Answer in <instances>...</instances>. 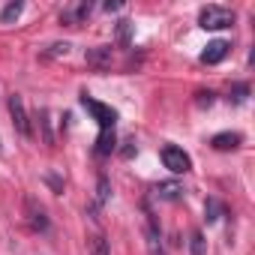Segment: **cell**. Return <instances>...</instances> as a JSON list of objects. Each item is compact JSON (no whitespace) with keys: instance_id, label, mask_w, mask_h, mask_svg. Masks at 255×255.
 I'll return each mask as SVG.
<instances>
[{"instance_id":"obj_24","label":"cell","mask_w":255,"mask_h":255,"mask_svg":"<svg viewBox=\"0 0 255 255\" xmlns=\"http://www.w3.org/2000/svg\"><path fill=\"white\" fill-rule=\"evenodd\" d=\"M132 144H135V141H126V147H123V156H132V150H135Z\"/></svg>"},{"instance_id":"obj_20","label":"cell","mask_w":255,"mask_h":255,"mask_svg":"<svg viewBox=\"0 0 255 255\" xmlns=\"http://www.w3.org/2000/svg\"><path fill=\"white\" fill-rule=\"evenodd\" d=\"M249 96V84H234L231 87V102H243Z\"/></svg>"},{"instance_id":"obj_11","label":"cell","mask_w":255,"mask_h":255,"mask_svg":"<svg viewBox=\"0 0 255 255\" xmlns=\"http://www.w3.org/2000/svg\"><path fill=\"white\" fill-rule=\"evenodd\" d=\"M114 144H117L114 129H102V132H99V138H96V156H108V153L114 150Z\"/></svg>"},{"instance_id":"obj_12","label":"cell","mask_w":255,"mask_h":255,"mask_svg":"<svg viewBox=\"0 0 255 255\" xmlns=\"http://www.w3.org/2000/svg\"><path fill=\"white\" fill-rule=\"evenodd\" d=\"M87 249H90V255H111L108 240H105V234H99V231L87 237Z\"/></svg>"},{"instance_id":"obj_10","label":"cell","mask_w":255,"mask_h":255,"mask_svg":"<svg viewBox=\"0 0 255 255\" xmlns=\"http://www.w3.org/2000/svg\"><path fill=\"white\" fill-rule=\"evenodd\" d=\"M216 150H234L237 144H240V132H219V135H213V141H210Z\"/></svg>"},{"instance_id":"obj_4","label":"cell","mask_w":255,"mask_h":255,"mask_svg":"<svg viewBox=\"0 0 255 255\" xmlns=\"http://www.w3.org/2000/svg\"><path fill=\"white\" fill-rule=\"evenodd\" d=\"M9 114H12V126H15V132L30 138V120H27V111H24V99L18 93L9 96Z\"/></svg>"},{"instance_id":"obj_21","label":"cell","mask_w":255,"mask_h":255,"mask_svg":"<svg viewBox=\"0 0 255 255\" xmlns=\"http://www.w3.org/2000/svg\"><path fill=\"white\" fill-rule=\"evenodd\" d=\"M69 51V42H54V45H48V54H66Z\"/></svg>"},{"instance_id":"obj_5","label":"cell","mask_w":255,"mask_h":255,"mask_svg":"<svg viewBox=\"0 0 255 255\" xmlns=\"http://www.w3.org/2000/svg\"><path fill=\"white\" fill-rule=\"evenodd\" d=\"M93 12V6L87 3V0H78V3H72V6H66L63 12H60V24H69V27H78V24H84L87 21V15Z\"/></svg>"},{"instance_id":"obj_19","label":"cell","mask_w":255,"mask_h":255,"mask_svg":"<svg viewBox=\"0 0 255 255\" xmlns=\"http://www.w3.org/2000/svg\"><path fill=\"white\" fill-rule=\"evenodd\" d=\"M108 192H111V186H108V177L102 174V177H99V186H96V204H93V207H102V204L108 201Z\"/></svg>"},{"instance_id":"obj_9","label":"cell","mask_w":255,"mask_h":255,"mask_svg":"<svg viewBox=\"0 0 255 255\" xmlns=\"http://www.w3.org/2000/svg\"><path fill=\"white\" fill-rule=\"evenodd\" d=\"M27 219H30V228H33V231H45V228H48V219H45L42 207H36L33 198H27Z\"/></svg>"},{"instance_id":"obj_23","label":"cell","mask_w":255,"mask_h":255,"mask_svg":"<svg viewBox=\"0 0 255 255\" xmlns=\"http://www.w3.org/2000/svg\"><path fill=\"white\" fill-rule=\"evenodd\" d=\"M114 9H120V3H117V0H108V3H105V12H114Z\"/></svg>"},{"instance_id":"obj_17","label":"cell","mask_w":255,"mask_h":255,"mask_svg":"<svg viewBox=\"0 0 255 255\" xmlns=\"http://www.w3.org/2000/svg\"><path fill=\"white\" fill-rule=\"evenodd\" d=\"M189 252H192V255H207V240H204L201 231H192V237H189Z\"/></svg>"},{"instance_id":"obj_2","label":"cell","mask_w":255,"mask_h":255,"mask_svg":"<svg viewBox=\"0 0 255 255\" xmlns=\"http://www.w3.org/2000/svg\"><path fill=\"white\" fill-rule=\"evenodd\" d=\"M81 105L90 111V117L102 126V129H114V123H117V111L111 108V105H102V102H96L90 93H81Z\"/></svg>"},{"instance_id":"obj_13","label":"cell","mask_w":255,"mask_h":255,"mask_svg":"<svg viewBox=\"0 0 255 255\" xmlns=\"http://www.w3.org/2000/svg\"><path fill=\"white\" fill-rule=\"evenodd\" d=\"M180 192H183V189H180V183H174V180L156 186V195H159L162 201H174V198H180Z\"/></svg>"},{"instance_id":"obj_14","label":"cell","mask_w":255,"mask_h":255,"mask_svg":"<svg viewBox=\"0 0 255 255\" xmlns=\"http://www.w3.org/2000/svg\"><path fill=\"white\" fill-rule=\"evenodd\" d=\"M222 213H225L222 201H219V198H207V204H204V219H207V222H219Z\"/></svg>"},{"instance_id":"obj_7","label":"cell","mask_w":255,"mask_h":255,"mask_svg":"<svg viewBox=\"0 0 255 255\" xmlns=\"http://www.w3.org/2000/svg\"><path fill=\"white\" fill-rule=\"evenodd\" d=\"M87 63L96 66V69H105L111 63V45H96V48H87Z\"/></svg>"},{"instance_id":"obj_3","label":"cell","mask_w":255,"mask_h":255,"mask_svg":"<svg viewBox=\"0 0 255 255\" xmlns=\"http://www.w3.org/2000/svg\"><path fill=\"white\" fill-rule=\"evenodd\" d=\"M162 165H165L168 171H174V174H186V171L192 168V159H189L186 150H180V147H174V144H165V147H162Z\"/></svg>"},{"instance_id":"obj_8","label":"cell","mask_w":255,"mask_h":255,"mask_svg":"<svg viewBox=\"0 0 255 255\" xmlns=\"http://www.w3.org/2000/svg\"><path fill=\"white\" fill-rule=\"evenodd\" d=\"M147 255H165L162 252V243H159V228H156V222H153V216L147 213Z\"/></svg>"},{"instance_id":"obj_22","label":"cell","mask_w":255,"mask_h":255,"mask_svg":"<svg viewBox=\"0 0 255 255\" xmlns=\"http://www.w3.org/2000/svg\"><path fill=\"white\" fill-rule=\"evenodd\" d=\"M198 102H201V105H204V102L210 105V102H213V93H210V90H207V93H198Z\"/></svg>"},{"instance_id":"obj_6","label":"cell","mask_w":255,"mask_h":255,"mask_svg":"<svg viewBox=\"0 0 255 255\" xmlns=\"http://www.w3.org/2000/svg\"><path fill=\"white\" fill-rule=\"evenodd\" d=\"M228 48H231V45H228L225 39H213V42L201 51V60H204V63H219V60L228 54Z\"/></svg>"},{"instance_id":"obj_1","label":"cell","mask_w":255,"mask_h":255,"mask_svg":"<svg viewBox=\"0 0 255 255\" xmlns=\"http://www.w3.org/2000/svg\"><path fill=\"white\" fill-rule=\"evenodd\" d=\"M231 24H234V12L225 6H204L198 12V27H204V30H222Z\"/></svg>"},{"instance_id":"obj_15","label":"cell","mask_w":255,"mask_h":255,"mask_svg":"<svg viewBox=\"0 0 255 255\" xmlns=\"http://www.w3.org/2000/svg\"><path fill=\"white\" fill-rule=\"evenodd\" d=\"M48 117H51V114H48V111L42 108V111H39V126H42V141H45L48 147H54V132H51V120H48Z\"/></svg>"},{"instance_id":"obj_18","label":"cell","mask_w":255,"mask_h":255,"mask_svg":"<svg viewBox=\"0 0 255 255\" xmlns=\"http://www.w3.org/2000/svg\"><path fill=\"white\" fill-rule=\"evenodd\" d=\"M129 36H132V21L129 18L117 21V39H120V45H129Z\"/></svg>"},{"instance_id":"obj_16","label":"cell","mask_w":255,"mask_h":255,"mask_svg":"<svg viewBox=\"0 0 255 255\" xmlns=\"http://www.w3.org/2000/svg\"><path fill=\"white\" fill-rule=\"evenodd\" d=\"M21 9H24V3H21V0H15V3H6V6H3V12H0V21H3V24L15 21V18L21 15Z\"/></svg>"}]
</instances>
